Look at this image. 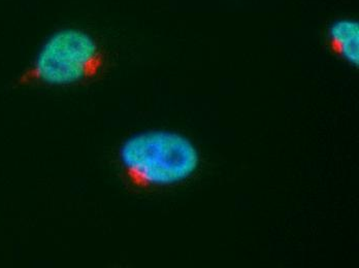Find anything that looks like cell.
<instances>
[{
  "label": "cell",
  "instance_id": "3",
  "mask_svg": "<svg viewBox=\"0 0 359 268\" xmlns=\"http://www.w3.org/2000/svg\"><path fill=\"white\" fill-rule=\"evenodd\" d=\"M332 50L351 64H359V25L353 20H340L330 28Z\"/></svg>",
  "mask_w": 359,
  "mask_h": 268
},
{
  "label": "cell",
  "instance_id": "1",
  "mask_svg": "<svg viewBox=\"0 0 359 268\" xmlns=\"http://www.w3.org/2000/svg\"><path fill=\"white\" fill-rule=\"evenodd\" d=\"M122 171L137 188L179 184L198 171V148L185 135L151 130L128 137L119 149Z\"/></svg>",
  "mask_w": 359,
  "mask_h": 268
},
{
  "label": "cell",
  "instance_id": "2",
  "mask_svg": "<svg viewBox=\"0 0 359 268\" xmlns=\"http://www.w3.org/2000/svg\"><path fill=\"white\" fill-rule=\"evenodd\" d=\"M106 58L96 39L82 29L65 28L43 43L20 85L72 86L94 80L102 73Z\"/></svg>",
  "mask_w": 359,
  "mask_h": 268
}]
</instances>
